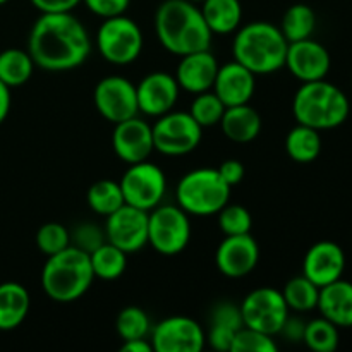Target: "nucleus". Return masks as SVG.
<instances>
[{"label":"nucleus","mask_w":352,"mask_h":352,"mask_svg":"<svg viewBox=\"0 0 352 352\" xmlns=\"http://www.w3.org/2000/svg\"><path fill=\"white\" fill-rule=\"evenodd\" d=\"M91 36L72 12H47L34 21L28 36V52L34 65L45 71H72L91 54Z\"/></svg>","instance_id":"f257e3e1"},{"label":"nucleus","mask_w":352,"mask_h":352,"mask_svg":"<svg viewBox=\"0 0 352 352\" xmlns=\"http://www.w3.org/2000/svg\"><path fill=\"white\" fill-rule=\"evenodd\" d=\"M155 33L162 47L179 57L212 47L213 33L201 9L189 0L162 2L155 12Z\"/></svg>","instance_id":"f03ea898"},{"label":"nucleus","mask_w":352,"mask_h":352,"mask_svg":"<svg viewBox=\"0 0 352 352\" xmlns=\"http://www.w3.org/2000/svg\"><path fill=\"white\" fill-rule=\"evenodd\" d=\"M289 41L280 28L267 21H253L241 28L232 41L234 60L253 74H272L285 67Z\"/></svg>","instance_id":"7ed1b4c3"},{"label":"nucleus","mask_w":352,"mask_h":352,"mask_svg":"<svg viewBox=\"0 0 352 352\" xmlns=\"http://www.w3.org/2000/svg\"><path fill=\"white\" fill-rule=\"evenodd\" d=\"M95 280L89 254L76 246L47 258L41 270V287L55 302H74L81 299Z\"/></svg>","instance_id":"20e7f679"},{"label":"nucleus","mask_w":352,"mask_h":352,"mask_svg":"<svg viewBox=\"0 0 352 352\" xmlns=\"http://www.w3.org/2000/svg\"><path fill=\"white\" fill-rule=\"evenodd\" d=\"M351 112L346 93L327 79L302 82L292 98L296 122L325 131L342 126Z\"/></svg>","instance_id":"39448f33"},{"label":"nucleus","mask_w":352,"mask_h":352,"mask_svg":"<svg viewBox=\"0 0 352 352\" xmlns=\"http://www.w3.org/2000/svg\"><path fill=\"white\" fill-rule=\"evenodd\" d=\"M230 189L217 168H195L181 177L175 198L189 217H212L229 203Z\"/></svg>","instance_id":"423d86ee"},{"label":"nucleus","mask_w":352,"mask_h":352,"mask_svg":"<svg viewBox=\"0 0 352 352\" xmlns=\"http://www.w3.org/2000/svg\"><path fill=\"white\" fill-rule=\"evenodd\" d=\"M143 43V31L126 14L103 19L95 36L98 54L116 65L133 64L141 55Z\"/></svg>","instance_id":"0eeeda50"},{"label":"nucleus","mask_w":352,"mask_h":352,"mask_svg":"<svg viewBox=\"0 0 352 352\" xmlns=\"http://www.w3.org/2000/svg\"><path fill=\"white\" fill-rule=\"evenodd\" d=\"M191 241V220L179 205H158L148 212V244L164 256H175Z\"/></svg>","instance_id":"6e6552de"},{"label":"nucleus","mask_w":352,"mask_h":352,"mask_svg":"<svg viewBox=\"0 0 352 352\" xmlns=\"http://www.w3.org/2000/svg\"><path fill=\"white\" fill-rule=\"evenodd\" d=\"M155 151L167 157H182L199 146L203 127L192 119L189 112H170L158 117L151 126Z\"/></svg>","instance_id":"1a4fd4ad"},{"label":"nucleus","mask_w":352,"mask_h":352,"mask_svg":"<svg viewBox=\"0 0 352 352\" xmlns=\"http://www.w3.org/2000/svg\"><path fill=\"white\" fill-rule=\"evenodd\" d=\"M119 184L122 189L124 203L144 212L157 208L167 191L165 172L148 160L131 164Z\"/></svg>","instance_id":"9d476101"},{"label":"nucleus","mask_w":352,"mask_h":352,"mask_svg":"<svg viewBox=\"0 0 352 352\" xmlns=\"http://www.w3.org/2000/svg\"><path fill=\"white\" fill-rule=\"evenodd\" d=\"M289 306L282 291L272 287H260L251 291L241 305L244 327L263 332L267 336L280 333L285 320L289 318Z\"/></svg>","instance_id":"9b49d317"},{"label":"nucleus","mask_w":352,"mask_h":352,"mask_svg":"<svg viewBox=\"0 0 352 352\" xmlns=\"http://www.w3.org/2000/svg\"><path fill=\"white\" fill-rule=\"evenodd\" d=\"M93 103L100 116L112 124L122 122L140 113L136 85L124 76H107L100 79L93 89Z\"/></svg>","instance_id":"f8f14e48"},{"label":"nucleus","mask_w":352,"mask_h":352,"mask_svg":"<svg viewBox=\"0 0 352 352\" xmlns=\"http://www.w3.org/2000/svg\"><path fill=\"white\" fill-rule=\"evenodd\" d=\"M105 239L124 253H138L148 244V212L124 203L105 217Z\"/></svg>","instance_id":"ddd939ff"},{"label":"nucleus","mask_w":352,"mask_h":352,"mask_svg":"<svg viewBox=\"0 0 352 352\" xmlns=\"http://www.w3.org/2000/svg\"><path fill=\"white\" fill-rule=\"evenodd\" d=\"M150 333L155 352H199L206 342L201 325L189 316H168Z\"/></svg>","instance_id":"4468645a"},{"label":"nucleus","mask_w":352,"mask_h":352,"mask_svg":"<svg viewBox=\"0 0 352 352\" xmlns=\"http://www.w3.org/2000/svg\"><path fill=\"white\" fill-rule=\"evenodd\" d=\"M260 261V246L250 234L226 236L215 253L217 268L229 278H243L256 268Z\"/></svg>","instance_id":"2eb2a0df"},{"label":"nucleus","mask_w":352,"mask_h":352,"mask_svg":"<svg viewBox=\"0 0 352 352\" xmlns=\"http://www.w3.org/2000/svg\"><path fill=\"white\" fill-rule=\"evenodd\" d=\"M112 148L127 165L148 160L155 151L151 124L138 116L117 122L112 133Z\"/></svg>","instance_id":"dca6fc26"},{"label":"nucleus","mask_w":352,"mask_h":352,"mask_svg":"<svg viewBox=\"0 0 352 352\" xmlns=\"http://www.w3.org/2000/svg\"><path fill=\"white\" fill-rule=\"evenodd\" d=\"M330 65H332V58H330L329 50L313 38L289 43L285 67L301 82L325 79L330 72Z\"/></svg>","instance_id":"f3484780"},{"label":"nucleus","mask_w":352,"mask_h":352,"mask_svg":"<svg viewBox=\"0 0 352 352\" xmlns=\"http://www.w3.org/2000/svg\"><path fill=\"white\" fill-rule=\"evenodd\" d=\"M181 88L175 76L168 72H150L136 85L140 112L150 117H160L170 112L179 100Z\"/></svg>","instance_id":"a211bd4d"},{"label":"nucleus","mask_w":352,"mask_h":352,"mask_svg":"<svg viewBox=\"0 0 352 352\" xmlns=\"http://www.w3.org/2000/svg\"><path fill=\"white\" fill-rule=\"evenodd\" d=\"M346 270V254L333 241L315 243L302 261V275L308 277L320 289L342 278Z\"/></svg>","instance_id":"6ab92c4d"},{"label":"nucleus","mask_w":352,"mask_h":352,"mask_svg":"<svg viewBox=\"0 0 352 352\" xmlns=\"http://www.w3.org/2000/svg\"><path fill=\"white\" fill-rule=\"evenodd\" d=\"M212 89L226 107L250 103L256 89V74L239 62H227L219 67Z\"/></svg>","instance_id":"aec40b11"},{"label":"nucleus","mask_w":352,"mask_h":352,"mask_svg":"<svg viewBox=\"0 0 352 352\" xmlns=\"http://www.w3.org/2000/svg\"><path fill=\"white\" fill-rule=\"evenodd\" d=\"M219 67V60L210 50L182 55L175 71L179 88L192 95L208 91L213 88Z\"/></svg>","instance_id":"412c9836"},{"label":"nucleus","mask_w":352,"mask_h":352,"mask_svg":"<svg viewBox=\"0 0 352 352\" xmlns=\"http://www.w3.org/2000/svg\"><path fill=\"white\" fill-rule=\"evenodd\" d=\"M323 318L332 322L339 329L352 327V282L339 280L320 289L318 306Z\"/></svg>","instance_id":"4be33fe9"},{"label":"nucleus","mask_w":352,"mask_h":352,"mask_svg":"<svg viewBox=\"0 0 352 352\" xmlns=\"http://www.w3.org/2000/svg\"><path fill=\"white\" fill-rule=\"evenodd\" d=\"M220 127L227 140L234 143H251L261 133V116L250 103L227 107L220 119Z\"/></svg>","instance_id":"5701e85b"},{"label":"nucleus","mask_w":352,"mask_h":352,"mask_svg":"<svg viewBox=\"0 0 352 352\" xmlns=\"http://www.w3.org/2000/svg\"><path fill=\"white\" fill-rule=\"evenodd\" d=\"M31 308L30 292L19 282L0 284V330L10 332L23 325Z\"/></svg>","instance_id":"b1692460"},{"label":"nucleus","mask_w":352,"mask_h":352,"mask_svg":"<svg viewBox=\"0 0 352 352\" xmlns=\"http://www.w3.org/2000/svg\"><path fill=\"white\" fill-rule=\"evenodd\" d=\"M201 14L213 34H230L241 26L243 3L241 0H205Z\"/></svg>","instance_id":"393cba45"},{"label":"nucleus","mask_w":352,"mask_h":352,"mask_svg":"<svg viewBox=\"0 0 352 352\" xmlns=\"http://www.w3.org/2000/svg\"><path fill=\"white\" fill-rule=\"evenodd\" d=\"M285 151L298 164H311L322 153V136L318 129L298 124L285 136Z\"/></svg>","instance_id":"a878e982"},{"label":"nucleus","mask_w":352,"mask_h":352,"mask_svg":"<svg viewBox=\"0 0 352 352\" xmlns=\"http://www.w3.org/2000/svg\"><path fill=\"white\" fill-rule=\"evenodd\" d=\"M34 60L23 48H6L0 52V81L9 88L26 85L34 71Z\"/></svg>","instance_id":"bb28decb"},{"label":"nucleus","mask_w":352,"mask_h":352,"mask_svg":"<svg viewBox=\"0 0 352 352\" xmlns=\"http://www.w3.org/2000/svg\"><path fill=\"white\" fill-rule=\"evenodd\" d=\"M89 261H91L95 278L116 280L126 272L127 253H124L120 248L105 241L102 246H98L93 253H89Z\"/></svg>","instance_id":"cd10ccee"},{"label":"nucleus","mask_w":352,"mask_h":352,"mask_svg":"<svg viewBox=\"0 0 352 352\" xmlns=\"http://www.w3.org/2000/svg\"><path fill=\"white\" fill-rule=\"evenodd\" d=\"M280 31L289 43L311 38L316 30V14L306 3H294L284 12Z\"/></svg>","instance_id":"c85d7f7f"},{"label":"nucleus","mask_w":352,"mask_h":352,"mask_svg":"<svg viewBox=\"0 0 352 352\" xmlns=\"http://www.w3.org/2000/svg\"><path fill=\"white\" fill-rule=\"evenodd\" d=\"M86 203L98 215H110V213H113L124 205L120 184L116 181H110V179L93 182L89 186L88 192H86Z\"/></svg>","instance_id":"c756f323"},{"label":"nucleus","mask_w":352,"mask_h":352,"mask_svg":"<svg viewBox=\"0 0 352 352\" xmlns=\"http://www.w3.org/2000/svg\"><path fill=\"white\" fill-rule=\"evenodd\" d=\"M282 296H284L285 305L289 306V309L306 313L311 311V309H315L318 306L320 287L316 284H313L308 277L299 275V277L291 278L284 285Z\"/></svg>","instance_id":"7c9ffc66"},{"label":"nucleus","mask_w":352,"mask_h":352,"mask_svg":"<svg viewBox=\"0 0 352 352\" xmlns=\"http://www.w3.org/2000/svg\"><path fill=\"white\" fill-rule=\"evenodd\" d=\"M302 342L311 351L333 352L339 347V327L323 316L311 320L305 325Z\"/></svg>","instance_id":"2f4dec72"},{"label":"nucleus","mask_w":352,"mask_h":352,"mask_svg":"<svg viewBox=\"0 0 352 352\" xmlns=\"http://www.w3.org/2000/svg\"><path fill=\"white\" fill-rule=\"evenodd\" d=\"M116 330L122 340L146 339L151 332L150 316L138 306H127L117 315Z\"/></svg>","instance_id":"473e14b6"},{"label":"nucleus","mask_w":352,"mask_h":352,"mask_svg":"<svg viewBox=\"0 0 352 352\" xmlns=\"http://www.w3.org/2000/svg\"><path fill=\"white\" fill-rule=\"evenodd\" d=\"M226 109L227 107L223 105L222 100L213 93V89H208V91L195 95L189 113H191L192 119L205 129V127H212L220 124V119H222Z\"/></svg>","instance_id":"72a5a7b5"},{"label":"nucleus","mask_w":352,"mask_h":352,"mask_svg":"<svg viewBox=\"0 0 352 352\" xmlns=\"http://www.w3.org/2000/svg\"><path fill=\"white\" fill-rule=\"evenodd\" d=\"M219 226L226 236H241V234H250L253 227V219H251L250 210L244 208L243 205H234L227 203L222 206L219 213Z\"/></svg>","instance_id":"f704fd0d"},{"label":"nucleus","mask_w":352,"mask_h":352,"mask_svg":"<svg viewBox=\"0 0 352 352\" xmlns=\"http://www.w3.org/2000/svg\"><path fill=\"white\" fill-rule=\"evenodd\" d=\"M36 246L41 253L52 256V254L71 246V232L62 223H43L36 232Z\"/></svg>","instance_id":"c9c22d12"},{"label":"nucleus","mask_w":352,"mask_h":352,"mask_svg":"<svg viewBox=\"0 0 352 352\" xmlns=\"http://www.w3.org/2000/svg\"><path fill=\"white\" fill-rule=\"evenodd\" d=\"M277 344L274 337L267 336L263 332L243 327L234 336L230 352H277Z\"/></svg>","instance_id":"e433bc0d"},{"label":"nucleus","mask_w":352,"mask_h":352,"mask_svg":"<svg viewBox=\"0 0 352 352\" xmlns=\"http://www.w3.org/2000/svg\"><path fill=\"white\" fill-rule=\"evenodd\" d=\"M105 241V230L100 229L95 223H81L71 234L72 246L79 248V250H82L88 254L93 253L98 246H102Z\"/></svg>","instance_id":"4c0bfd02"},{"label":"nucleus","mask_w":352,"mask_h":352,"mask_svg":"<svg viewBox=\"0 0 352 352\" xmlns=\"http://www.w3.org/2000/svg\"><path fill=\"white\" fill-rule=\"evenodd\" d=\"M212 325L226 327V329L237 332L243 329V313H241V306L232 305V302H220L217 308L212 311Z\"/></svg>","instance_id":"58836bf2"},{"label":"nucleus","mask_w":352,"mask_h":352,"mask_svg":"<svg viewBox=\"0 0 352 352\" xmlns=\"http://www.w3.org/2000/svg\"><path fill=\"white\" fill-rule=\"evenodd\" d=\"M82 3L95 16L102 17V19H109V17L126 14V10L131 6V0H82Z\"/></svg>","instance_id":"ea45409f"},{"label":"nucleus","mask_w":352,"mask_h":352,"mask_svg":"<svg viewBox=\"0 0 352 352\" xmlns=\"http://www.w3.org/2000/svg\"><path fill=\"white\" fill-rule=\"evenodd\" d=\"M234 336H236L234 330L226 329V327L212 325L210 327V332H208V337H206V340H208V344L215 351L230 352V347H232V342H234Z\"/></svg>","instance_id":"a19ab883"},{"label":"nucleus","mask_w":352,"mask_h":352,"mask_svg":"<svg viewBox=\"0 0 352 352\" xmlns=\"http://www.w3.org/2000/svg\"><path fill=\"white\" fill-rule=\"evenodd\" d=\"M34 9L41 14L47 12H72L82 0H30Z\"/></svg>","instance_id":"79ce46f5"},{"label":"nucleus","mask_w":352,"mask_h":352,"mask_svg":"<svg viewBox=\"0 0 352 352\" xmlns=\"http://www.w3.org/2000/svg\"><path fill=\"white\" fill-rule=\"evenodd\" d=\"M219 174L227 184L232 188V186L239 184L244 179V174H246V168H244V164L239 160H226L219 168Z\"/></svg>","instance_id":"37998d69"},{"label":"nucleus","mask_w":352,"mask_h":352,"mask_svg":"<svg viewBox=\"0 0 352 352\" xmlns=\"http://www.w3.org/2000/svg\"><path fill=\"white\" fill-rule=\"evenodd\" d=\"M305 325L306 323L299 322L298 318H291V316H289V318L285 320L284 327H282L280 333H284V336L287 337L289 340H292V342H298V340H302Z\"/></svg>","instance_id":"c03bdc74"},{"label":"nucleus","mask_w":352,"mask_h":352,"mask_svg":"<svg viewBox=\"0 0 352 352\" xmlns=\"http://www.w3.org/2000/svg\"><path fill=\"white\" fill-rule=\"evenodd\" d=\"M10 103H12V96H10V88L6 82L0 81V124L7 119L10 112Z\"/></svg>","instance_id":"a18cd8bd"},{"label":"nucleus","mask_w":352,"mask_h":352,"mask_svg":"<svg viewBox=\"0 0 352 352\" xmlns=\"http://www.w3.org/2000/svg\"><path fill=\"white\" fill-rule=\"evenodd\" d=\"M120 351L124 352H153V346L148 339H133V340H124L120 346Z\"/></svg>","instance_id":"49530a36"},{"label":"nucleus","mask_w":352,"mask_h":352,"mask_svg":"<svg viewBox=\"0 0 352 352\" xmlns=\"http://www.w3.org/2000/svg\"><path fill=\"white\" fill-rule=\"evenodd\" d=\"M189 2H192V3H201V2H205V0H189Z\"/></svg>","instance_id":"de8ad7c7"},{"label":"nucleus","mask_w":352,"mask_h":352,"mask_svg":"<svg viewBox=\"0 0 352 352\" xmlns=\"http://www.w3.org/2000/svg\"><path fill=\"white\" fill-rule=\"evenodd\" d=\"M9 2V0H0V6H3V3H7Z\"/></svg>","instance_id":"09e8293b"},{"label":"nucleus","mask_w":352,"mask_h":352,"mask_svg":"<svg viewBox=\"0 0 352 352\" xmlns=\"http://www.w3.org/2000/svg\"><path fill=\"white\" fill-rule=\"evenodd\" d=\"M351 85H352V79H351Z\"/></svg>","instance_id":"8fccbe9b"}]
</instances>
